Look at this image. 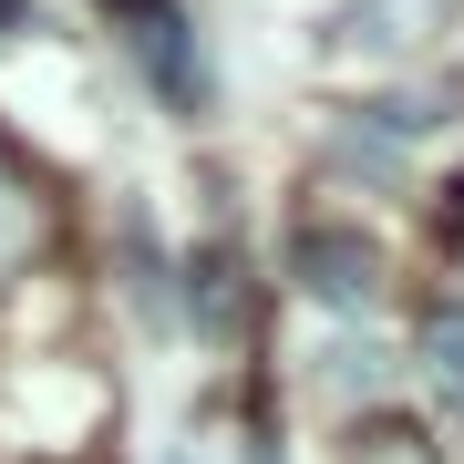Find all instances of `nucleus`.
<instances>
[{
  "label": "nucleus",
  "mask_w": 464,
  "mask_h": 464,
  "mask_svg": "<svg viewBox=\"0 0 464 464\" xmlns=\"http://www.w3.org/2000/svg\"><path fill=\"white\" fill-rule=\"evenodd\" d=\"M114 11V32H124V52L145 63V83L176 103V114H197L207 103V52H197V32H186V11L176 0H103Z\"/></svg>",
  "instance_id": "f257e3e1"
},
{
  "label": "nucleus",
  "mask_w": 464,
  "mask_h": 464,
  "mask_svg": "<svg viewBox=\"0 0 464 464\" xmlns=\"http://www.w3.org/2000/svg\"><path fill=\"white\" fill-rule=\"evenodd\" d=\"M289 279L310 289L320 310H372L382 258H372V237H351V227H299L289 237Z\"/></svg>",
  "instance_id": "f03ea898"
},
{
  "label": "nucleus",
  "mask_w": 464,
  "mask_h": 464,
  "mask_svg": "<svg viewBox=\"0 0 464 464\" xmlns=\"http://www.w3.org/2000/svg\"><path fill=\"white\" fill-rule=\"evenodd\" d=\"M42 237H52V207H42V176L21 166L11 145H0V289H11L21 268L42 258Z\"/></svg>",
  "instance_id": "7ed1b4c3"
},
{
  "label": "nucleus",
  "mask_w": 464,
  "mask_h": 464,
  "mask_svg": "<svg viewBox=\"0 0 464 464\" xmlns=\"http://www.w3.org/2000/svg\"><path fill=\"white\" fill-rule=\"evenodd\" d=\"M351 464H444V444L402 413H372V423H351Z\"/></svg>",
  "instance_id": "20e7f679"
},
{
  "label": "nucleus",
  "mask_w": 464,
  "mask_h": 464,
  "mask_svg": "<svg viewBox=\"0 0 464 464\" xmlns=\"http://www.w3.org/2000/svg\"><path fill=\"white\" fill-rule=\"evenodd\" d=\"M186 279H197V289H186V310H197V331H207V341H227V331H237V299H227V258H197Z\"/></svg>",
  "instance_id": "39448f33"
},
{
  "label": "nucleus",
  "mask_w": 464,
  "mask_h": 464,
  "mask_svg": "<svg viewBox=\"0 0 464 464\" xmlns=\"http://www.w3.org/2000/svg\"><path fill=\"white\" fill-rule=\"evenodd\" d=\"M423 351H433V372H444V392H454V413H464V310H433Z\"/></svg>",
  "instance_id": "423d86ee"
},
{
  "label": "nucleus",
  "mask_w": 464,
  "mask_h": 464,
  "mask_svg": "<svg viewBox=\"0 0 464 464\" xmlns=\"http://www.w3.org/2000/svg\"><path fill=\"white\" fill-rule=\"evenodd\" d=\"M11 32H42V11H32V0H0V42H11Z\"/></svg>",
  "instance_id": "0eeeda50"
},
{
  "label": "nucleus",
  "mask_w": 464,
  "mask_h": 464,
  "mask_svg": "<svg viewBox=\"0 0 464 464\" xmlns=\"http://www.w3.org/2000/svg\"><path fill=\"white\" fill-rule=\"evenodd\" d=\"M176 464H197V454H176Z\"/></svg>",
  "instance_id": "6e6552de"
}]
</instances>
